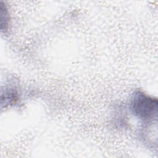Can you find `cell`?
<instances>
[{
  "instance_id": "2",
  "label": "cell",
  "mask_w": 158,
  "mask_h": 158,
  "mask_svg": "<svg viewBox=\"0 0 158 158\" xmlns=\"http://www.w3.org/2000/svg\"><path fill=\"white\" fill-rule=\"evenodd\" d=\"M1 9V25L2 31H7L9 24V15L6 6L1 2L0 4Z\"/></svg>"
},
{
  "instance_id": "1",
  "label": "cell",
  "mask_w": 158,
  "mask_h": 158,
  "mask_svg": "<svg viewBox=\"0 0 158 158\" xmlns=\"http://www.w3.org/2000/svg\"><path fill=\"white\" fill-rule=\"evenodd\" d=\"M130 107L132 114L143 121H150L156 118L157 99L142 91L135 92L130 100Z\"/></svg>"
},
{
  "instance_id": "3",
  "label": "cell",
  "mask_w": 158,
  "mask_h": 158,
  "mask_svg": "<svg viewBox=\"0 0 158 158\" xmlns=\"http://www.w3.org/2000/svg\"><path fill=\"white\" fill-rule=\"evenodd\" d=\"M18 99V93L15 89L10 88L1 95V102L4 101L5 104L15 103Z\"/></svg>"
}]
</instances>
